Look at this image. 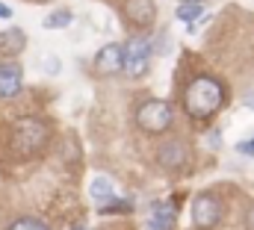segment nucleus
<instances>
[{
	"mask_svg": "<svg viewBox=\"0 0 254 230\" xmlns=\"http://www.w3.org/2000/svg\"><path fill=\"white\" fill-rule=\"evenodd\" d=\"M222 101H225V89L213 77H195L190 86H187V92H184V110L195 121L213 118L216 110L222 107Z\"/></svg>",
	"mask_w": 254,
	"mask_h": 230,
	"instance_id": "nucleus-1",
	"label": "nucleus"
},
{
	"mask_svg": "<svg viewBox=\"0 0 254 230\" xmlns=\"http://www.w3.org/2000/svg\"><path fill=\"white\" fill-rule=\"evenodd\" d=\"M48 145V127L39 118H18L12 127V148L21 157H36Z\"/></svg>",
	"mask_w": 254,
	"mask_h": 230,
	"instance_id": "nucleus-2",
	"label": "nucleus"
},
{
	"mask_svg": "<svg viewBox=\"0 0 254 230\" xmlns=\"http://www.w3.org/2000/svg\"><path fill=\"white\" fill-rule=\"evenodd\" d=\"M172 104L169 101H160V98H151L145 101L139 110H136V124L145 130V133H166L172 127Z\"/></svg>",
	"mask_w": 254,
	"mask_h": 230,
	"instance_id": "nucleus-3",
	"label": "nucleus"
},
{
	"mask_svg": "<svg viewBox=\"0 0 254 230\" xmlns=\"http://www.w3.org/2000/svg\"><path fill=\"white\" fill-rule=\"evenodd\" d=\"M151 68V42L148 39H130L125 48V71L127 77L139 80Z\"/></svg>",
	"mask_w": 254,
	"mask_h": 230,
	"instance_id": "nucleus-4",
	"label": "nucleus"
},
{
	"mask_svg": "<svg viewBox=\"0 0 254 230\" xmlns=\"http://www.w3.org/2000/svg\"><path fill=\"white\" fill-rule=\"evenodd\" d=\"M219 219H222V204H219L216 195L204 192V195H198L192 201V222H195V228L210 230L219 225Z\"/></svg>",
	"mask_w": 254,
	"mask_h": 230,
	"instance_id": "nucleus-5",
	"label": "nucleus"
},
{
	"mask_svg": "<svg viewBox=\"0 0 254 230\" xmlns=\"http://www.w3.org/2000/svg\"><path fill=\"white\" fill-rule=\"evenodd\" d=\"M95 68L98 74L104 77H113V74H122L125 71V48L122 45H104L95 57Z\"/></svg>",
	"mask_w": 254,
	"mask_h": 230,
	"instance_id": "nucleus-6",
	"label": "nucleus"
},
{
	"mask_svg": "<svg viewBox=\"0 0 254 230\" xmlns=\"http://www.w3.org/2000/svg\"><path fill=\"white\" fill-rule=\"evenodd\" d=\"M125 18L133 27L145 30V27H151V24L157 21V6H154V0H127L125 3Z\"/></svg>",
	"mask_w": 254,
	"mask_h": 230,
	"instance_id": "nucleus-7",
	"label": "nucleus"
},
{
	"mask_svg": "<svg viewBox=\"0 0 254 230\" xmlns=\"http://www.w3.org/2000/svg\"><path fill=\"white\" fill-rule=\"evenodd\" d=\"M187 157H190V151H187V145H184V142H178V139L163 142V145H160V151H157L160 166H163V169H169V172H181V169L187 166Z\"/></svg>",
	"mask_w": 254,
	"mask_h": 230,
	"instance_id": "nucleus-8",
	"label": "nucleus"
},
{
	"mask_svg": "<svg viewBox=\"0 0 254 230\" xmlns=\"http://www.w3.org/2000/svg\"><path fill=\"white\" fill-rule=\"evenodd\" d=\"M18 92H21L18 62H0V98H15Z\"/></svg>",
	"mask_w": 254,
	"mask_h": 230,
	"instance_id": "nucleus-9",
	"label": "nucleus"
},
{
	"mask_svg": "<svg viewBox=\"0 0 254 230\" xmlns=\"http://www.w3.org/2000/svg\"><path fill=\"white\" fill-rule=\"evenodd\" d=\"M175 219H178V210L172 204H157L151 210V230H172L175 228Z\"/></svg>",
	"mask_w": 254,
	"mask_h": 230,
	"instance_id": "nucleus-10",
	"label": "nucleus"
},
{
	"mask_svg": "<svg viewBox=\"0 0 254 230\" xmlns=\"http://www.w3.org/2000/svg\"><path fill=\"white\" fill-rule=\"evenodd\" d=\"M24 48H27L24 30L12 27V30H3V33H0V51H3V54H9V57H18Z\"/></svg>",
	"mask_w": 254,
	"mask_h": 230,
	"instance_id": "nucleus-11",
	"label": "nucleus"
},
{
	"mask_svg": "<svg viewBox=\"0 0 254 230\" xmlns=\"http://www.w3.org/2000/svg\"><path fill=\"white\" fill-rule=\"evenodd\" d=\"M89 192H92V198H95L101 207H107V204L116 198V192H113V183H110L107 177H95V180H92V186H89Z\"/></svg>",
	"mask_w": 254,
	"mask_h": 230,
	"instance_id": "nucleus-12",
	"label": "nucleus"
},
{
	"mask_svg": "<svg viewBox=\"0 0 254 230\" xmlns=\"http://www.w3.org/2000/svg\"><path fill=\"white\" fill-rule=\"evenodd\" d=\"M175 15H178L184 24H192V21H198L204 12H201V3H187V0H184V3L178 6V12H175Z\"/></svg>",
	"mask_w": 254,
	"mask_h": 230,
	"instance_id": "nucleus-13",
	"label": "nucleus"
},
{
	"mask_svg": "<svg viewBox=\"0 0 254 230\" xmlns=\"http://www.w3.org/2000/svg\"><path fill=\"white\" fill-rule=\"evenodd\" d=\"M71 21H74V15H71L68 9H60V12H54V15L45 18V27H48V30H65Z\"/></svg>",
	"mask_w": 254,
	"mask_h": 230,
	"instance_id": "nucleus-14",
	"label": "nucleus"
},
{
	"mask_svg": "<svg viewBox=\"0 0 254 230\" xmlns=\"http://www.w3.org/2000/svg\"><path fill=\"white\" fill-rule=\"evenodd\" d=\"M6 230H48V228H45L39 219H30V216H27V219H15Z\"/></svg>",
	"mask_w": 254,
	"mask_h": 230,
	"instance_id": "nucleus-15",
	"label": "nucleus"
},
{
	"mask_svg": "<svg viewBox=\"0 0 254 230\" xmlns=\"http://www.w3.org/2000/svg\"><path fill=\"white\" fill-rule=\"evenodd\" d=\"M237 151H240V154H246V157H254V139L240 142V145H237Z\"/></svg>",
	"mask_w": 254,
	"mask_h": 230,
	"instance_id": "nucleus-16",
	"label": "nucleus"
},
{
	"mask_svg": "<svg viewBox=\"0 0 254 230\" xmlns=\"http://www.w3.org/2000/svg\"><path fill=\"white\" fill-rule=\"evenodd\" d=\"M246 230H254V204L246 210Z\"/></svg>",
	"mask_w": 254,
	"mask_h": 230,
	"instance_id": "nucleus-17",
	"label": "nucleus"
},
{
	"mask_svg": "<svg viewBox=\"0 0 254 230\" xmlns=\"http://www.w3.org/2000/svg\"><path fill=\"white\" fill-rule=\"evenodd\" d=\"M45 62H48V71H60V59L48 57V59H45Z\"/></svg>",
	"mask_w": 254,
	"mask_h": 230,
	"instance_id": "nucleus-18",
	"label": "nucleus"
},
{
	"mask_svg": "<svg viewBox=\"0 0 254 230\" xmlns=\"http://www.w3.org/2000/svg\"><path fill=\"white\" fill-rule=\"evenodd\" d=\"M0 18H12V9L6 3H0Z\"/></svg>",
	"mask_w": 254,
	"mask_h": 230,
	"instance_id": "nucleus-19",
	"label": "nucleus"
},
{
	"mask_svg": "<svg viewBox=\"0 0 254 230\" xmlns=\"http://www.w3.org/2000/svg\"><path fill=\"white\" fill-rule=\"evenodd\" d=\"M187 3H201V0H187Z\"/></svg>",
	"mask_w": 254,
	"mask_h": 230,
	"instance_id": "nucleus-20",
	"label": "nucleus"
},
{
	"mask_svg": "<svg viewBox=\"0 0 254 230\" xmlns=\"http://www.w3.org/2000/svg\"><path fill=\"white\" fill-rule=\"evenodd\" d=\"M74 230H86V228H74Z\"/></svg>",
	"mask_w": 254,
	"mask_h": 230,
	"instance_id": "nucleus-21",
	"label": "nucleus"
}]
</instances>
